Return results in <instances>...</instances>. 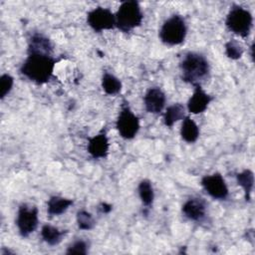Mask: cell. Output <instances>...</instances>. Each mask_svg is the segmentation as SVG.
<instances>
[{"label": "cell", "mask_w": 255, "mask_h": 255, "mask_svg": "<svg viewBox=\"0 0 255 255\" xmlns=\"http://www.w3.org/2000/svg\"><path fill=\"white\" fill-rule=\"evenodd\" d=\"M55 64L56 61L51 56L31 54L23 62L20 72L35 84L42 85L51 79Z\"/></svg>", "instance_id": "obj_1"}, {"label": "cell", "mask_w": 255, "mask_h": 255, "mask_svg": "<svg viewBox=\"0 0 255 255\" xmlns=\"http://www.w3.org/2000/svg\"><path fill=\"white\" fill-rule=\"evenodd\" d=\"M181 78L185 83L194 87L200 86L209 75V64L204 56L195 52H188L184 55L181 63Z\"/></svg>", "instance_id": "obj_2"}, {"label": "cell", "mask_w": 255, "mask_h": 255, "mask_svg": "<svg viewBox=\"0 0 255 255\" xmlns=\"http://www.w3.org/2000/svg\"><path fill=\"white\" fill-rule=\"evenodd\" d=\"M116 16V27L124 33H128L132 29L138 27L143 19V14L141 12L138 2L134 0L123 2Z\"/></svg>", "instance_id": "obj_3"}, {"label": "cell", "mask_w": 255, "mask_h": 255, "mask_svg": "<svg viewBox=\"0 0 255 255\" xmlns=\"http://www.w3.org/2000/svg\"><path fill=\"white\" fill-rule=\"evenodd\" d=\"M187 28L184 19L180 15H172L164 21L160 30L159 38L168 46L181 44L186 36Z\"/></svg>", "instance_id": "obj_4"}, {"label": "cell", "mask_w": 255, "mask_h": 255, "mask_svg": "<svg viewBox=\"0 0 255 255\" xmlns=\"http://www.w3.org/2000/svg\"><path fill=\"white\" fill-rule=\"evenodd\" d=\"M253 23L251 13L241 6L234 5L227 14L225 24L234 34L246 38L250 34Z\"/></svg>", "instance_id": "obj_5"}, {"label": "cell", "mask_w": 255, "mask_h": 255, "mask_svg": "<svg viewBox=\"0 0 255 255\" xmlns=\"http://www.w3.org/2000/svg\"><path fill=\"white\" fill-rule=\"evenodd\" d=\"M38 208L35 205L22 203L17 212L16 225L21 236L28 237L38 226Z\"/></svg>", "instance_id": "obj_6"}, {"label": "cell", "mask_w": 255, "mask_h": 255, "mask_svg": "<svg viewBox=\"0 0 255 255\" xmlns=\"http://www.w3.org/2000/svg\"><path fill=\"white\" fill-rule=\"evenodd\" d=\"M116 127L120 135L125 139L133 138L139 129V120L130 111L126 101L122 106Z\"/></svg>", "instance_id": "obj_7"}, {"label": "cell", "mask_w": 255, "mask_h": 255, "mask_svg": "<svg viewBox=\"0 0 255 255\" xmlns=\"http://www.w3.org/2000/svg\"><path fill=\"white\" fill-rule=\"evenodd\" d=\"M87 22L95 32L112 30L116 27V16L108 8L97 7L87 14Z\"/></svg>", "instance_id": "obj_8"}, {"label": "cell", "mask_w": 255, "mask_h": 255, "mask_svg": "<svg viewBox=\"0 0 255 255\" xmlns=\"http://www.w3.org/2000/svg\"><path fill=\"white\" fill-rule=\"evenodd\" d=\"M201 185L205 191L215 199H226L228 196V188L224 178L220 173L205 175L201 179Z\"/></svg>", "instance_id": "obj_9"}, {"label": "cell", "mask_w": 255, "mask_h": 255, "mask_svg": "<svg viewBox=\"0 0 255 255\" xmlns=\"http://www.w3.org/2000/svg\"><path fill=\"white\" fill-rule=\"evenodd\" d=\"M165 95L161 89L157 87L150 88L143 97V104L145 111L150 114L160 113L165 106Z\"/></svg>", "instance_id": "obj_10"}, {"label": "cell", "mask_w": 255, "mask_h": 255, "mask_svg": "<svg viewBox=\"0 0 255 255\" xmlns=\"http://www.w3.org/2000/svg\"><path fill=\"white\" fill-rule=\"evenodd\" d=\"M182 213L192 221H201L206 214V203L202 198H190L182 205Z\"/></svg>", "instance_id": "obj_11"}, {"label": "cell", "mask_w": 255, "mask_h": 255, "mask_svg": "<svg viewBox=\"0 0 255 255\" xmlns=\"http://www.w3.org/2000/svg\"><path fill=\"white\" fill-rule=\"evenodd\" d=\"M211 101H212V97L206 94L202 90L201 86H196L194 93L188 100L187 110L189 113L194 115L203 113L207 109Z\"/></svg>", "instance_id": "obj_12"}, {"label": "cell", "mask_w": 255, "mask_h": 255, "mask_svg": "<svg viewBox=\"0 0 255 255\" xmlns=\"http://www.w3.org/2000/svg\"><path fill=\"white\" fill-rule=\"evenodd\" d=\"M109 139L106 132H100L99 134L89 138L88 152L94 158H104L107 157L109 152Z\"/></svg>", "instance_id": "obj_13"}, {"label": "cell", "mask_w": 255, "mask_h": 255, "mask_svg": "<svg viewBox=\"0 0 255 255\" xmlns=\"http://www.w3.org/2000/svg\"><path fill=\"white\" fill-rule=\"evenodd\" d=\"M52 53V45L50 40L42 34L36 33L34 34L30 40L28 45V55L31 54H39V55H48L50 56Z\"/></svg>", "instance_id": "obj_14"}, {"label": "cell", "mask_w": 255, "mask_h": 255, "mask_svg": "<svg viewBox=\"0 0 255 255\" xmlns=\"http://www.w3.org/2000/svg\"><path fill=\"white\" fill-rule=\"evenodd\" d=\"M73 203V199L62 196H52L47 202V212L49 216L61 215L66 212Z\"/></svg>", "instance_id": "obj_15"}, {"label": "cell", "mask_w": 255, "mask_h": 255, "mask_svg": "<svg viewBox=\"0 0 255 255\" xmlns=\"http://www.w3.org/2000/svg\"><path fill=\"white\" fill-rule=\"evenodd\" d=\"M180 135L182 139L188 143L195 142L199 136L198 126L188 116L183 119L181 128H180Z\"/></svg>", "instance_id": "obj_16"}, {"label": "cell", "mask_w": 255, "mask_h": 255, "mask_svg": "<svg viewBox=\"0 0 255 255\" xmlns=\"http://www.w3.org/2000/svg\"><path fill=\"white\" fill-rule=\"evenodd\" d=\"M66 233H67L66 230H60L57 227L52 226L50 224L43 225L41 229L42 239L50 246L58 245L62 241Z\"/></svg>", "instance_id": "obj_17"}, {"label": "cell", "mask_w": 255, "mask_h": 255, "mask_svg": "<svg viewBox=\"0 0 255 255\" xmlns=\"http://www.w3.org/2000/svg\"><path fill=\"white\" fill-rule=\"evenodd\" d=\"M184 106L180 103H175L171 106H169L163 116V122L164 125L168 128H171L176 122L184 118Z\"/></svg>", "instance_id": "obj_18"}, {"label": "cell", "mask_w": 255, "mask_h": 255, "mask_svg": "<svg viewBox=\"0 0 255 255\" xmlns=\"http://www.w3.org/2000/svg\"><path fill=\"white\" fill-rule=\"evenodd\" d=\"M237 183L244 189L245 199L249 201L251 199V192L254 186V173L250 169H245L236 175Z\"/></svg>", "instance_id": "obj_19"}, {"label": "cell", "mask_w": 255, "mask_h": 255, "mask_svg": "<svg viewBox=\"0 0 255 255\" xmlns=\"http://www.w3.org/2000/svg\"><path fill=\"white\" fill-rule=\"evenodd\" d=\"M102 87L106 94L117 95L122 90V82L114 75L110 73H105L102 78Z\"/></svg>", "instance_id": "obj_20"}, {"label": "cell", "mask_w": 255, "mask_h": 255, "mask_svg": "<svg viewBox=\"0 0 255 255\" xmlns=\"http://www.w3.org/2000/svg\"><path fill=\"white\" fill-rule=\"evenodd\" d=\"M138 194L141 202L144 206L148 207L152 204L154 198V192L151 182L148 179H142L138 184Z\"/></svg>", "instance_id": "obj_21"}, {"label": "cell", "mask_w": 255, "mask_h": 255, "mask_svg": "<svg viewBox=\"0 0 255 255\" xmlns=\"http://www.w3.org/2000/svg\"><path fill=\"white\" fill-rule=\"evenodd\" d=\"M76 219L78 227L82 230H91L95 226V220L92 214L86 210H79Z\"/></svg>", "instance_id": "obj_22"}, {"label": "cell", "mask_w": 255, "mask_h": 255, "mask_svg": "<svg viewBox=\"0 0 255 255\" xmlns=\"http://www.w3.org/2000/svg\"><path fill=\"white\" fill-rule=\"evenodd\" d=\"M243 52H244V49L241 46V44L234 39L229 40L225 44V54L228 58L232 60H238L239 58H241L243 55Z\"/></svg>", "instance_id": "obj_23"}, {"label": "cell", "mask_w": 255, "mask_h": 255, "mask_svg": "<svg viewBox=\"0 0 255 255\" xmlns=\"http://www.w3.org/2000/svg\"><path fill=\"white\" fill-rule=\"evenodd\" d=\"M14 79L9 74H3L0 78V98L3 100L12 90Z\"/></svg>", "instance_id": "obj_24"}, {"label": "cell", "mask_w": 255, "mask_h": 255, "mask_svg": "<svg viewBox=\"0 0 255 255\" xmlns=\"http://www.w3.org/2000/svg\"><path fill=\"white\" fill-rule=\"evenodd\" d=\"M67 254H87L88 253V244L85 240H76L74 241L67 249Z\"/></svg>", "instance_id": "obj_25"}, {"label": "cell", "mask_w": 255, "mask_h": 255, "mask_svg": "<svg viewBox=\"0 0 255 255\" xmlns=\"http://www.w3.org/2000/svg\"><path fill=\"white\" fill-rule=\"evenodd\" d=\"M112 205L111 204H109V203H106V202H103V203H101L100 204V206H99V209H100V211L101 212H103V213H109L111 210H112Z\"/></svg>", "instance_id": "obj_26"}]
</instances>
